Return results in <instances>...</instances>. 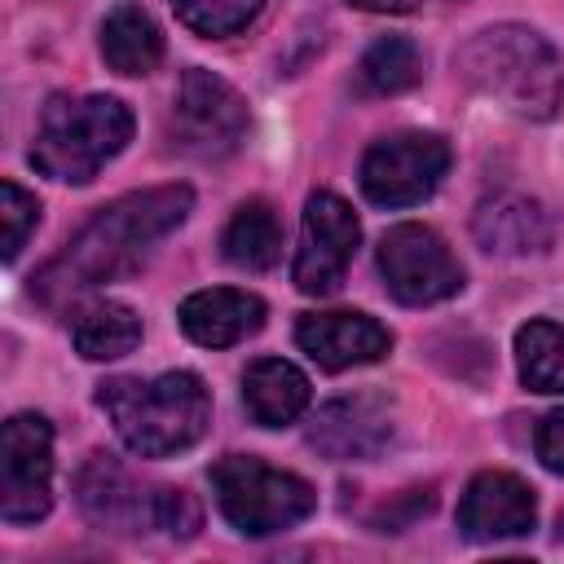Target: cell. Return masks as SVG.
Instances as JSON below:
<instances>
[{"label":"cell","mask_w":564,"mask_h":564,"mask_svg":"<svg viewBox=\"0 0 564 564\" xmlns=\"http://www.w3.org/2000/svg\"><path fill=\"white\" fill-rule=\"evenodd\" d=\"M198 524H203V511L185 489H154V529L172 538H194Z\"/></svg>","instance_id":"d4e9b609"},{"label":"cell","mask_w":564,"mask_h":564,"mask_svg":"<svg viewBox=\"0 0 564 564\" xmlns=\"http://www.w3.org/2000/svg\"><path fill=\"white\" fill-rule=\"evenodd\" d=\"M361 242V225L352 216V207L330 194V189H317L308 194L304 203V220H300V251H295V264H291V278L304 295H330L339 291L348 264H352V251Z\"/></svg>","instance_id":"30bf717a"},{"label":"cell","mask_w":564,"mask_h":564,"mask_svg":"<svg viewBox=\"0 0 564 564\" xmlns=\"http://www.w3.org/2000/svg\"><path fill=\"white\" fill-rule=\"evenodd\" d=\"M101 57L115 75H150L163 62L159 22L141 4H115L101 22Z\"/></svg>","instance_id":"ac0fdd59"},{"label":"cell","mask_w":564,"mask_h":564,"mask_svg":"<svg viewBox=\"0 0 564 564\" xmlns=\"http://www.w3.org/2000/svg\"><path fill=\"white\" fill-rule=\"evenodd\" d=\"M189 207H194L189 185H154L115 198L31 278V295L57 313L79 295L137 273L145 256L189 216Z\"/></svg>","instance_id":"6da1fadb"},{"label":"cell","mask_w":564,"mask_h":564,"mask_svg":"<svg viewBox=\"0 0 564 564\" xmlns=\"http://www.w3.org/2000/svg\"><path fill=\"white\" fill-rule=\"evenodd\" d=\"M220 251L234 269H247V273H260V269H273L278 256H282V225H278V212L264 203V198H247L225 234H220Z\"/></svg>","instance_id":"ffe728a7"},{"label":"cell","mask_w":564,"mask_h":564,"mask_svg":"<svg viewBox=\"0 0 564 564\" xmlns=\"http://www.w3.org/2000/svg\"><path fill=\"white\" fill-rule=\"evenodd\" d=\"M295 344L322 370H352L388 357L392 330L370 313H304L295 322Z\"/></svg>","instance_id":"5bb4252c"},{"label":"cell","mask_w":564,"mask_h":564,"mask_svg":"<svg viewBox=\"0 0 564 564\" xmlns=\"http://www.w3.org/2000/svg\"><path fill=\"white\" fill-rule=\"evenodd\" d=\"M97 405L110 414L119 441L141 458H167L203 441L212 423V397L194 370H167L154 379H106Z\"/></svg>","instance_id":"3957f363"},{"label":"cell","mask_w":564,"mask_h":564,"mask_svg":"<svg viewBox=\"0 0 564 564\" xmlns=\"http://www.w3.org/2000/svg\"><path fill=\"white\" fill-rule=\"evenodd\" d=\"M0 216H4V260H18V251L26 247V238L40 225V203L18 181H4L0 185Z\"/></svg>","instance_id":"cb8c5ba5"},{"label":"cell","mask_w":564,"mask_h":564,"mask_svg":"<svg viewBox=\"0 0 564 564\" xmlns=\"http://www.w3.org/2000/svg\"><path fill=\"white\" fill-rule=\"evenodd\" d=\"M242 132H247V101L238 97V88L203 66H189L172 101V123H167L172 150L189 159H225L238 150Z\"/></svg>","instance_id":"8992f818"},{"label":"cell","mask_w":564,"mask_h":564,"mask_svg":"<svg viewBox=\"0 0 564 564\" xmlns=\"http://www.w3.org/2000/svg\"><path fill=\"white\" fill-rule=\"evenodd\" d=\"M449 172V145L436 132H392L361 154V194L379 207L423 203Z\"/></svg>","instance_id":"52a82bcc"},{"label":"cell","mask_w":564,"mask_h":564,"mask_svg":"<svg viewBox=\"0 0 564 564\" xmlns=\"http://www.w3.org/2000/svg\"><path fill=\"white\" fill-rule=\"evenodd\" d=\"M454 70L480 97L516 110L520 119H555L564 106V62L560 53L520 22H498L467 35L454 53Z\"/></svg>","instance_id":"7a4b0ae2"},{"label":"cell","mask_w":564,"mask_h":564,"mask_svg":"<svg viewBox=\"0 0 564 564\" xmlns=\"http://www.w3.org/2000/svg\"><path fill=\"white\" fill-rule=\"evenodd\" d=\"M516 361L533 392H564V322H524L516 330Z\"/></svg>","instance_id":"44dd1931"},{"label":"cell","mask_w":564,"mask_h":564,"mask_svg":"<svg viewBox=\"0 0 564 564\" xmlns=\"http://www.w3.org/2000/svg\"><path fill=\"white\" fill-rule=\"evenodd\" d=\"M538 520V498L516 471H480L458 498V529L471 542L524 538Z\"/></svg>","instance_id":"4fadbf2b"},{"label":"cell","mask_w":564,"mask_h":564,"mask_svg":"<svg viewBox=\"0 0 564 564\" xmlns=\"http://www.w3.org/2000/svg\"><path fill=\"white\" fill-rule=\"evenodd\" d=\"M533 445H538L542 467H546V471H555V476H564V410H551V414L538 423Z\"/></svg>","instance_id":"484cf974"},{"label":"cell","mask_w":564,"mask_h":564,"mask_svg":"<svg viewBox=\"0 0 564 564\" xmlns=\"http://www.w3.org/2000/svg\"><path fill=\"white\" fill-rule=\"evenodd\" d=\"M212 489H216L220 516L247 538L282 533V529L308 520L313 507H317V494L304 476L278 471V467H269L260 458H247V454L220 458L212 467Z\"/></svg>","instance_id":"5b68a950"},{"label":"cell","mask_w":564,"mask_h":564,"mask_svg":"<svg viewBox=\"0 0 564 564\" xmlns=\"http://www.w3.org/2000/svg\"><path fill=\"white\" fill-rule=\"evenodd\" d=\"M308 397H313L308 379L291 361H282V357H260L242 375V405H247V414L260 427L295 423L308 410Z\"/></svg>","instance_id":"e0dca14e"},{"label":"cell","mask_w":564,"mask_h":564,"mask_svg":"<svg viewBox=\"0 0 564 564\" xmlns=\"http://www.w3.org/2000/svg\"><path fill=\"white\" fill-rule=\"evenodd\" d=\"M357 79H361L366 93H379V97L405 93V88H414V84L423 79L419 48H414L405 35H383V40H375V44L361 53Z\"/></svg>","instance_id":"7402d4cb"},{"label":"cell","mask_w":564,"mask_h":564,"mask_svg":"<svg viewBox=\"0 0 564 564\" xmlns=\"http://www.w3.org/2000/svg\"><path fill=\"white\" fill-rule=\"evenodd\" d=\"M264 4H269V0H172L176 18H181L189 31L207 35V40H225V35L247 31V26L260 18Z\"/></svg>","instance_id":"603a6c76"},{"label":"cell","mask_w":564,"mask_h":564,"mask_svg":"<svg viewBox=\"0 0 564 564\" xmlns=\"http://www.w3.org/2000/svg\"><path fill=\"white\" fill-rule=\"evenodd\" d=\"M392 401L379 392L335 397L313 414L308 445L335 463H366L379 458L392 441Z\"/></svg>","instance_id":"8fae6325"},{"label":"cell","mask_w":564,"mask_h":564,"mask_svg":"<svg viewBox=\"0 0 564 564\" xmlns=\"http://www.w3.org/2000/svg\"><path fill=\"white\" fill-rule=\"evenodd\" d=\"M70 344L88 361H115L128 357L141 344V317L119 300H88L70 317Z\"/></svg>","instance_id":"d6986e66"},{"label":"cell","mask_w":564,"mask_h":564,"mask_svg":"<svg viewBox=\"0 0 564 564\" xmlns=\"http://www.w3.org/2000/svg\"><path fill=\"white\" fill-rule=\"evenodd\" d=\"M53 507V427L44 414H13L0 432V516L35 524Z\"/></svg>","instance_id":"9c48e42d"},{"label":"cell","mask_w":564,"mask_h":564,"mask_svg":"<svg viewBox=\"0 0 564 564\" xmlns=\"http://www.w3.org/2000/svg\"><path fill=\"white\" fill-rule=\"evenodd\" d=\"M379 273L383 286L392 291V300L423 308V304H441L463 286V264L454 260V251L445 247V238L427 225H392L379 242Z\"/></svg>","instance_id":"ba28073f"},{"label":"cell","mask_w":564,"mask_h":564,"mask_svg":"<svg viewBox=\"0 0 564 564\" xmlns=\"http://www.w3.org/2000/svg\"><path fill=\"white\" fill-rule=\"evenodd\" d=\"M264 326V300L251 291H234V286H212V291H194L181 304V330L203 344V348H229L242 344L247 335H256Z\"/></svg>","instance_id":"9a60e30c"},{"label":"cell","mask_w":564,"mask_h":564,"mask_svg":"<svg viewBox=\"0 0 564 564\" xmlns=\"http://www.w3.org/2000/svg\"><path fill=\"white\" fill-rule=\"evenodd\" d=\"M348 4H357L366 13H414L423 0H348Z\"/></svg>","instance_id":"83f0119b"},{"label":"cell","mask_w":564,"mask_h":564,"mask_svg":"<svg viewBox=\"0 0 564 564\" xmlns=\"http://www.w3.org/2000/svg\"><path fill=\"white\" fill-rule=\"evenodd\" d=\"M132 141V110L119 97H53L40 115L31 163L66 185H88Z\"/></svg>","instance_id":"277c9868"},{"label":"cell","mask_w":564,"mask_h":564,"mask_svg":"<svg viewBox=\"0 0 564 564\" xmlns=\"http://www.w3.org/2000/svg\"><path fill=\"white\" fill-rule=\"evenodd\" d=\"M476 242L494 256H533L551 247V212L529 194H494L480 203Z\"/></svg>","instance_id":"2e32d148"},{"label":"cell","mask_w":564,"mask_h":564,"mask_svg":"<svg viewBox=\"0 0 564 564\" xmlns=\"http://www.w3.org/2000/svg\"><path fill=\"white\" fill-rule=\"evenodd\" d=\"M432 489H405L401 498H397V507H383L379 511V533H397V529H405L414 516H423V511H432Z\"/></svg>","instance_id":"4316f807"},{"label":"cell","mask_w":564,"mask_h":564,"mask_svg":"<svg viewBox=\"0 0 564 564\" xmlns=\"http://www.w3.org/2000/svg\"><path fill=\"white\" fill-rule=\"evenodd\" d=\"M75 502H79L84 520L106 533L154 529V489H145L110 454H88V463L75 476Z\"/></svg>","instance_id":"7c38bea8"}]
</instances>
